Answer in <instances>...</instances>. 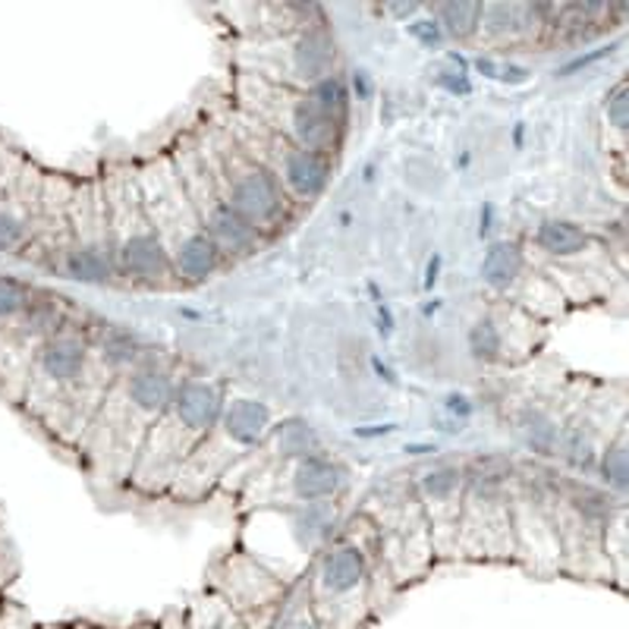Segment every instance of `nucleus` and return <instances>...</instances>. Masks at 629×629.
<instances>
[{
  "instance_id": "nucleus-1",
  "label": "nucleus",
  "mask_w": 629,
  "mask_h": 629,
  "mask_svg": "<svg viewBox=\"0 0 629 629\" xmlns=\"http://www.w3.org/2000/svg\"><path fill=\"white\" fill-rule=\"evenodd\" d=\"M133 177H136L145 218L151 223V230L158 233L164 252L174 264L177 284H202V281H208L221 268L223 259L218 245L208 240L196 208L186 199L184 184L177 177L174 161L170 158L148 161Z\"/></svg>"
},
{
  "instance_id": "nucleus-2",
  "label": "nucleus",
  "mask_w": 629,
  "mask_h": 629,
  "mask_svg": "<svg viewBox=\"0 0 629 629\" xmlns=\"http://www.w3.org/2000/svg\"><path fill=\"white\" fill-rule=\"evenodd\" d=\"M227 407L223 385L211 378H184L174 387L170 403L158 416V422L148 428L139 447V466L136 472H164L184 469L186 460L199 450L205 438L218 428L221 412ZM133 472V475H136Z\"/></svg>"
},
{
  "instance_id": "nucleus-3",
  "label": "nucleus",
  "mask_w": 629,
  "mask_h": 629,
  "mask_svg": "<svg viewBox=\"0 0 629 629\" xmlns=\"http://www.w3.org/2000/svg\"><path fill=\"white\" fill-rule=\"evenodd\" d=\"M104 230H107V249L114 259V271L126 281L145 286L177 284L174 264L164 252L158 233L145 218L139 202L136 177H111L104 186Z\"/></svg>"
},
{
  "instance_id": "nucleus-4",
  "label": "nucleus",
  "mask_w": 629,
  "mask_h": 629,
  "mask_svg": "<svg viewBox=\"0 0 629 629\" xmlns=\"http://www.w3.org/2000/svg\"><path fill=\"white\" fill-rule=\"evenodd\" d=\"M208 170L221 189L227 205L259 233H271L286 223V192L281 180L264 167L255 155H249L240 143H211L202 148Z\"/></svg>"
},
{
  "instance_id": "nucleus-5",
  "label": "nucleus",
  "mask_w": 629,
  "mask_h": 629,
  "mask_svg": "<svg viewBox=\"0 0 629 629\" xmlns=\"http://www.w3.org/2000/svg\"><path fill=\"white\" fill-rule=\"evenodd\" d=\"M174 167H177V177L184 184V192L189 205L196 208L199 221H202L208 240L218 245L221 259H245L252 252H259L262 245V233L249 223L227 205V199L221 196V189L214 184L211 170H208V161H205L202 148L184 143L177 151H174Z\"/></svg>"
},
{
  "instance_id": "nucleus-6",
  "label": "nucleus",
  "mask_w": 629,
  "mask_h": 629,
  "mask_svg": "<svg viewBox=\"0 0 629 629\" xmlns=\"http://www.w3.org/2000/svg\"><path fill=\"white\" fill-rule=\"evenodd\" d=\"M249 85H252L255 98H245V102L252 104V111L259 117L268 120L271 133H277L286 143H293L303 151H315L322 158H331L340 148L344 123L331 120L305 92H290L284 85H274L262 76L249 80Z\"/></svg>"
},
{
  "instance_id": "nucleus-7",
  "label": "nucleus",
  "mask_w": 629,
  "mask_h": 629,
  "mask_svg": "<svg viewBox=\"0 0 629 629\" xmlns=\"http://www.w3.org/2000/svg\"><path fill=\"white\" fill-rule=\"evenodd\" d=\"M255 158L264 167H271V174L284 186L286 199L293 196L296 202H315L331 184V158H322L315 151H303L277 133H271L268 148L255 151Z\"/></svg>"
},
{
  "instance_id": "nucleus-8",
  "label": "nucleus",
  "mask_w": 629,
  "mask_h": 629,
  "mask_svg": "<svg viewBox=\"0 0 629 629\" xmlns=\"http://www.w3.org/2000/svg\"><path fill=\"white\" fill-rule=\"evenodd\" d=\"M334 61H337L334 35L322 22L305 25L286 44V82H296V85L308 88L312 82L325 80L334 73Z\"/></svg>"
},
{
  "instance_id": "nucleus-9",
  "label": "nucleus",
  "mask_w": 629,
  "mask_h": 629,
  "mask_svg": "<svg viewBox=\"0 0 629 629\" xmlns=\"http://www.w3.org/2000/svg\"><path fill=\"white\" fill-rule=\"evenodd\" d=\"M92 366V344L80 331L51 334L39 353V371L57 387L80 385Z\"/></svg>"
},
{
  "instance_id": "nucleus-10",
  "label": "nucleus",
  "mask_w": 629,
  "mask_h": 629,
  "mask_svg": "<svg viewBox=\"0 0 629 629\" xmlns=\"http://www.w3.org/2000/svg\"><path fill=\"white\" fill-rule=\"evenodd\" d=\"M271 428H274V412L264 400H255V397L227 400L221 422H218V431L233 447H262Z\"/></svg>"
},
{
  "instance_id": "nucleus-11",
  "label": "nucleus",
  "mask_w": 629,
  "mask_h": 629,
  "mask_svg": "<svg viewBox=\"0 0 629 629\" xmlns=\"http://www.w3.org/2000/svg\"><path fill=\"white\" fill-rule=\"evenodd\" d=\"M346 482V469L331 460L325 453H312L305 460H296L293 475H290V488L293 497L303 504H327L340 494Z\"/></svg>"
},
{
  "instance_id": "nucleus-12",
  "label": "nucleus",
  "mask_w": 629,
  "mask_h": 629,
  "mask_svg": "<svg viewBox=\"0 0 629 629\" xmlns=\"http://www.w3.org/2000/svg\"><path fill=\"white\" fill-rule=\"evenodd\" d=\"M545 13L542 3H485L482 7V29L491 41H516L523 35H532L538 20ZM479 29V32H482Z\"/></svg>"
},
{
  "instance_id": "nucleus-13",
  "label": "nucleus",
  "mask_w": 629,
  "mask_h": 629,
  "mask_svg": "<svg viewBox=\"0 0 629 629\" xmlns=\"http://www.w3.org/2000/svg\"><path fill=\"white\" fill-rule=\"evenodd\" d=\"M318 583L327 595H349L366 583V557L353 545H337L322 557Z\"/></svg>"
},
{
  "instance_id": "nucleus-14",
  "label": "nucleus",
  "mask_w": 629,
  "mask_h": 629,
  "mask_svg": "<svg viewBox=\"0 0 629 629\" xmlns=\"http://www.w3.org/2000/svg\"><path fill=\"white\" fill-rule=\"evenodd\" d=\"M92 353H98L102 366L114 375H126L129 368L143 366L148 359L139 334H133L129 327L120 325H104L98 331V344L92 346Z\"/></svg>"
},
{
  "instance_id": "nucleus-15",
  "label": "nucleus",
  "mask_w": 629,
  "mask_h": 629,
  "mask_svg": "<svg viewBox=\"0 0 629 629\" xmlns=\"http://www.w3.org/2000/svg\"><path fill=\"white\" fill-rule=\"evenodd\" d=\"M526 271V252L516 240H497L485 249V259H482V281H485L491 290H510L523 277Z\"/></svg>"
},
{
  "instance_id": "nucleus-16",
  "label": "nucleus",
  "mask_w": 629,
  "mask_h": 629,
  "mask_svg": "<svg viewBox=\"0 0 629 629\" xmlns=\"http://www.w3.org/2000/svg\"><path fill=\"white\" fill-rule=\"evenodd\" d=\"M532 243L538 245L545 255L554 259H573V255H583L591 245V237L579 227V223L564 221V218H548L535 227L532 233Z\"/></svg>"
},
{
  "instance_id": "nucleus-17",
  "label": "nucleus",
  "mask_w": 629,
  "mask_h": 629,
  "mask_svg": "<svg viewBox=\"0 0 629 629\" xmlns=\"http://www.w3.org/2000/svg\"><path fill=\"white\" fill-rule=\"evenodd\" d=\"M63 274L80 284H111L114 281V259L104 245H70L63 252Z\"/></svg>"
},
{
  "instance_id": "nucleus-18",
  "label": "nucleus",
  "mask_w": 629,
  "mask_h": 629,
  "mask_svg": "<svg viewBox=\"0 0 629 629\" xmlns=\"http://www.w3.org/2000/svg\"><path fill=\"white\" fill-rule=\"evenodd\" d=\"M271 447L281 460H305L312 453H322V438L305 419H286L284 426L271 428Z\"/></svg>"
},
{
  "instance_id": "nucleus-19",
  "label": "nucleus",
  "mask_w": 629,
  "mask_h": 629,
  "mask_svg": "<svg viewBox=\"0 0 629 629\" xmlns=\"http://www.w3.org/2000/svg\"><path fill=\"white\" fill-rule=\"evenodd\" d=\"M482 7L479 0H450V3H434L431 17L438 20L441 32L457 41H469L482 29Z\"/></svg>"
},
{
  "instance_id": "nucleus-20",
  "label": "nucleus",
  "mask_w": 629,
  "mask_h": 629,
  "mask_svg": "<svg viewBox=\"0 0 629 629\" xmlns=\"http://www.w3.org/2000/svg\"><path fill=\"white\" fill-rule=\"evenodd\" d=\"M303 92L325 111L331 120L344 123L346 126V117H349V92H346V82L340 80V76L331 73L325 80L312 82V85L303 88Z\"/></svg>"
},
{
  "instance_id": "nucleus-21",
  "label": "nucleus",
  "mask_w": 629,
  "mask_h": 629,
  "mask_svg": "<svg viewBox=\"0 0 629 629\" xmlns=\"http://www.w3.org/2000/svg\"><path fill=\"white\" fill-rule=\"evenodd\" d=\"M466 346H469V356L475 359V363H497L501 356H504V331L497 327V322L485 315V318H479L475 325L469 327L466 334Z\"/></svg>"
},
{
  "instance_id": "nucleus-22",
  "label": "nucleus",
  "mask_w": 629,
  "mask_h": 629,
  "mask_svg": "<svg viewBox=\"0 0 629 629\" xmlns=\"http://www.w3.org/2000/svg\"><path fill=\"white\" fill-rule=\"evenodd\" d=\"M463 488V469L460 466H434L422 472L419 479V491L428 504H447L460 494Z\"/></svg>"
},
{
  "instance_id": "nucleus-23",
  "label": "nucleus",
  "mask_w": 629,
  "mask_h": 629,
  "mask_svg": "<svg viewBox=\"0 0 629 629\" xmlns=\"http://www.w3.org/2000/svg\"><path fill=\"white\" fill-rule=\"evenodd\" d=\"M523 431H526V444L535 453H557V441H560V426L554 422L545 409H526L523 416Z\"/></svg>"
},
{
  "instance_id": "nucleus-24",
  "label": "nucleus",
  "mask_w": 629,
  "mask_h": 629,
  "mask_svg": "<svg viewBox=\"0 0 629 629\" xmlns=\"http://www.w3.org/2000/svg\"><path fill=\"white\" fill-rule=\"evenodd\" d=\"M557 450H560V457L567 460L569 466H576V469L598 466V457H595V441H591L589 428L576 426V428H569V431H560Z\"/></svg>"
},
{
  "instance_id": "nucleus-25",
  "label": "nucleus",
  "mask_w": 629,
  "mask_h": 629,
  "mask_svg": "<svg viewBox=\"0 0 629 629\" xmlns=\"http://www.w3.org/2000/svg\"><path fill=\"white\" fill-rule=\"evenodd\" d=\"M598 472H601V482L614 488L617 494L627 491L629 482V463H627V434H620L614 444L605 447V453L598 457Z\"/></svg>"
},
{
  "instance_id": "nucleus-26",
  "label": "nucleus",
  "mask_w": 629,
  "mask_h": 629,
  "mask_svg": "<svg viewBox=\"0 0 629 629\" xmlns=\"http://www.w3.org/2000/svg\"><path fill=\"white\" fill-rule=\"evenodd\" d=\"M32 303V290L17 281L0 274V318H17Z\"/></svg>"
},
{
  "instance_id": "nucleus-27",
  "label": "nucleus",
  "mask_w": 629,
  "mask_h": 629,
  "mask_svg": "<svg viewBox=\"0 0 629 629\" xmlns=\"http://www.w3.org/2000/svg\"><path fill=\"white\" fill-rule=\"evenodd\" d=\"M25 240V218L10 208H0V252L17 249Z\"/></svg>"
},
{
  "instance_id": "nucleus-28",
  "label": "nucleus",
  "mask_w": 629,
  "mask_h": 629,
  "mask_svg": "<svg viewBox=\"0 0 629 629\" xmlns=\"http://www.w3.org/2000/svg\"><path fill=\"white\" fill-rule=\"evenodd\" d=\"M605 120L620 133V136H627V123H629V114H627V82H620L614 92L608 95V102H605Z\"/></svg>"
},
{
  "instance_id": "nucleus-29",
  "label": "nucleus",
  "mask_w": 629,
  "mask_h": 629,
  "mask_svg": "<svg viewBox=\"0 0 629 629\" xmlns=\"http://www.w3.org/2000/svg\"><path fill=\"white\" fill-rule=\"evenodd\" d=\"M407 32L412 39L419 41L422 48H441V41H444V32H441V25L434 17H426V20H416L409 22Z\"/></svg>"
},
{
  "instance_id": "nucleus-30",
  "label": "nucleus",
  "mask_w": 629,
  "mask_h": 629,
  "mask_svg": "<svg viewBox=\"0 0 629 629\" xmlns=\"http://www.w3.org/2000/svg\"><path fill=\"white\" fill-rule=\"evenodd\" d=\"M438 85L447 88L450 95H469V92H472V85H469V76L463 66H460V70H438Z\"/></svg>"
},
{
  "instance_id": "nucleus-31",
  "label": "nucleus",
  "mask_w": 629,
  "mask_h": 629,
  "mask_svg": "<svg viewBox=\"0 0 629 629\" xmlns=\"http://www.w3.org/2000/svg\"><path fill=\"white\" fill-rule=\"evenodd\" d=\"M617 51V44H610V48H598V51H591V54H579L576 61H569L567 66H560V73L557 76H573V73H579V70H586V66H591V63L605 61V57H610Z\"/></svg>"
},
{
  "instance_id": "nucleus-32",
  "label": "nucleus",
  "mask_w": 629,
  "mask_h": 629,
  "mask_svg": "<svg viewBox=\"0 0 629 629\" xmlns=\"http://www.w3.org/2000/svg\"><path fill=\"white\" fill-rule=\"evenodd\" d=\"M353 88H356V98H359V102H368V98H371V80L366 76V70H356V73H353Z\"/></svg>"
},
{
  "instance_id": "nucleus-33",
  "label": "nucleus",
  "mask_w": 629,
  "mask_h": 629,
  "mask_svg": "<svg viewBox=\"0 0 629 629\" xmlns=\"http://www.w3.org/2000/svg\"><path fill=\"white\" fill-rule=\"evenodd\" d=\"M387 13H394V17H400V20H409L412 13H419V10H426L422 3H387L385 7Z\"/></svg>"
},
{
  "instance_id": "nucleus-34",
  "label": "nucleus",
  "mask_w": 629,
  "mask_h": 629,
  "mask_svg": "<svg viewBox=\"0 0 629 629\" xmlns=\"http://www.w3.org/2000/svg\"><path fill=\"white\" fill-rule=\"evenodd\" d=\"M447 409L453 412V416H460V419H469L472 416V403H466V397H447Z\"/></svg>"
},
{
  "instance_id": "nucleus-35",
  "label": "nucleus",
  "mask_w": 629,
  "mask_h": 629,
  "mask_svg": "<svg viewBox=\"0 0 629 629\" xmlns=\"http://www.w3.org/2000/svg\"><path fill=\"white\" fill-rule=\"evenodd\" d=\"M491 214H494V208H491V202H485V218H482V227H479V233L485 237L488 227H491Z\"/></svg>"
},
{
  "instance_id": "nucleus-36",
  "label": "nucleus",
  "mask_w": 629,
  "mask_h": 629,
  "mask_svg": "<svg viewBox=\"0 0 629 629\" xmlns=\"http://www.w3.org/2000/svg\"><path fill=\"white\" fill-rule=\"evenodd\" d=\"M434 281H438V259H434V262L428 264V277H426V286H431V284H434Z\"/></svg>"
},
{
  "instance_id": "nucleus-37",
  "label": "nucleus",
  "mask_w": 629,
  "mask_h": 629,
  "mask_svg": "<svg viewBox=\"0 0 629 629\" xmlns=\"http://www.w3.org/2000/svg\"><path fill=\"white\" fill-rule=\"evenodd\" d=\"M407 453H434V447H426V444H409Z\"/></svg>"
},
{
  "instance_id": "nucleus-38",
  "label": "nucleus",
  "mask_w": 629,
  "mask_h": 629,
  "mask_svg": "<svg viewBox=\"0 0 629 629\" xmlns=\"http://www.w3.org/2000/svg\"><path fill=\"white\" fill-rule=\"evenodd\" d=\"M293 629H322V627H318V623H312V620H300Z\"/></svg>"
}]
</instances>
